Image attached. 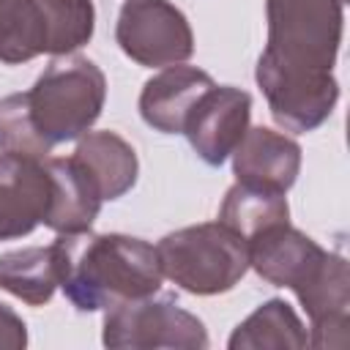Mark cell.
<instances>
[{
  "label": "cell",
  "mask_w": 350,
  "mask_h": 350,
  "mask_svg": "<svg viewBox=\"0 0 350 350\" xmlns=\"http://www.w3.org/2000/svg\"><path fill=\"white\" fill-rule=\"evenodd\" d=\"M60 287L79 312L109 309L120 301L153 295L161 287L156 246L131 235L60 232L55 238Z\"/></svg>",
  "instance_id": "obj_1"
},
{
  "label": "cell",
  "mask_w": 350,
  "mask_h": 350,
  "mask_svg": "<svg viewBox=\"0 0 350 350\" xmlns=\"http://www.w3.org/2000/svg\"><path fill=\"white\" fill-rule=\"evenodd\" d=\"M104 96L107 82L101 68L82 55L55 57L25 93L33 126L49 145L85 134L101 115Z\"/></svg>",
  "instance_id": "obj_2"
},
{
  "label": "cell",
  "mask_w": 350,
  "mask_h": 350,
  "mask_svg": "<svg viewBox=\"0 0 350 350\" xmlns=\"http://www.w3.org/2000/svg\"><path fill=\"white\" fill-rule=\"evenodd\" d=\"M156 252L161 273L197 295L224 293L249 271V243L221 221L170 232Z\"/></svg>",
  "instance_id": "obj_3"
},
{
  "label": "cell",
  "mask_w": 350,
  "mask_h": 350,
  "mask_svg": "<svg viewBox=\"0 0 350 350\" xmlns=\"http://www.w3.org/2000/svg\"><path fill=\"white\" fill-rule=\"evenodd\" d=\"M345 0H268L262 60L298 71H331L342 38Z\"/></svg>",
  "instance_id": "obj_4"
},
{
  "label": "cell",
  "mask_w": 350,
  "mask_h": 350,
  "mask_svg": "<svg viewBox=\"0 0 350 350\" xmlns=\"http://www.w3.org/2000/svg\"><path fill=\"white\" fill-rule=\"evenodd\" d=\"M107 347H205L208 334L202 323L183 312L172 298L153 301L131 298L107 309L104 317Z\"/></svg>",
  "instance_id": "obj_5"
},
{
  "label": "cell",
  "mask_w": 350,
  "mask_h": 350,
  "mask_svg": "<svg viewBox=\"0 0 350 350\" xmlns=\"http://www.w3.org/2000/svg\"><path fill=\"white\" fill-rule=\"evenodd\" d=\"M115 38L131 60L148 68L183 63L194 52V36L186 16L167 0H126Z\"/></svg>",
  "instance_id": "obj_6"
},
{
  "label": "cell",
  "mask_w": 350,
  "mask_h": 350,
  "mask_svg": "<svg viewBox=\"0 0 350 350\" xmlns=\"http://www.w3.org/2000/svg\"><path fill=\"white\" fill-rule=\"evenodd\" d=\"M257 82L268 98L273 120L290 131L317 129L339 98V88L331 71H298L273 66L260 57Z\"/></svg>",
  "instance_id": "obj_7"
},
{
  "label": "cell",
  "mask_w": 350,
  "mask_h": 350,
  "mask_svg": "<svg viewBox=\"0 0 350 350\" xmlns=\"http://www.w3.org/2000/svg\"><path fill=\"white\" fill-rule=\"evenodd\" d=\"M249 109H252V96L246 90L232 85H221V88L213 85L194 104L183 126V134L205 164L219 167L246 134Z\"/></svg>",
  "instance_id": "obj_8"
},
{
  "label": "cell",
  "mask_w": 350,
  "mask_h": 350,
  "mask_svg": "<svg viewBox=\"0 0 350 350\" xmlns=\"http://www.w3.org/2000/svg\"><path fill=\"white\" fill-rule=\"evenodd\" d=\"M49 172L44 161L0 150V241L27 235L49 208Z\"/></svg>",
  "instance_id": "obj_9"
},
{
  "label": "cell",
  "mask_w": 350,
  "mask_h": 350,
  "mask_svg": "<svg viewBox=\"0 0 350 350\" xmlns=\"http://www.w3.org/2000/svg\"><path fill=\"white\" fill-rule=\"evenodd\" d=\"M325 252L290 221L265 227L249 238V268L279 287H301L323 262Z\"/></svg>",
  "instance_id": "obj_10"
},
{
  "label": "cell",
  "mask_w": 350,
  "mask_h": 350,
  "mask_svg": "<svg viewBox=\"0 0 350 350\" xmlns=\"http://www.w3.org/2000/svg\"><path fill=\"white\" fill-rule=\"evenodd\" d=\"M232 170L238 183L268 189V191H287L301 170V148L284 134H276L265 126L246 129L241 142L235 145Z\"/></svg>",
  "instance_id": "obj_11"
},
{
  "label": "cell",
  "mask_w": 350,
  "mask_h": 350,
  "mask_svg": "<svg viewBox=\"0 0 350 350\" xmlns=\"http://www.w3.org/2000/svg\"><path fill=\"white\" fill-rule=\"evenodd\" d=\"M213 88V79L194 66H167L145 82L139 96V115L161 134H183L194 104Z\"/></svg>",
  "instance_id": "obj_12"
},
{
  "label": "cell",
  "mask_w": 350,
  "mask_h": 350,
  "mask_svg": "<svg viewBox=\"0 0 350 350\" xmlns=\"http://www.w3.org/2000/svg\"><path fill=\"white\" fill-rule=\"evenodd\" d=\"M44 167L49 172V186H52L44 224L49 230H55L57 235L90 230V224L98 216V208L104 202L93 175L74 156H68V159L46 156Z\"/></svg>",
  "instance_id": "obj_13"
},
{
  "label": "cell",
  "mask_w": 350,
  "mask_h": 350,
  "mask_svg": "<svg viewBox=\"0 0 350 350\" xmlns=\"http://www.w3.org/2000/svg\"><path fill=\"white\" fill-rule=\"evenodd\" d=\"M71 156L93 175L104 200L123 197L137 180V153L115 131H90Z\"/></svg>",
  "instance_id": "obj_14"
},
{
  "label": "cell",
  "mask_w": 350,
  "mask_h": 350,
  "mask_svg": "<svg viewBox=\"0 0 350 350\" xmlns=\"http://www.w3.org/2000/svg\"><path fill=\"white\" fill-rule=\"evenodd\" d=\"M0 287L27 301L30 306L46 304L55 287H60L55 243L27 246V249H14L0 254Z\"/></svg>",
  "instance_id": "obj_15"
},
{
  "label": "cell",
  "mask_w": 350,
  "mask_h": 350,
  "mask_svg": "<svg viewBox=\"0 0 350 350\" xmlns=\"http://www.w3.org/2000/svg\"><path fill=\"white\" fill-rule=\"evenodd\" d=\"M219 221L238 232L246 243L265 227L290 221V208L282 191H268L246 183H235L219 208Z\"/></svg>",
  "instance_id": "obj_16"
},
{
  "label": "cell",
  "mask_w": 350,
  "mask_h": 350,
  "mask_svg": "<svg viewBox=\"0 0 350 350\" xmlns=\"http://www.w3.org/2000/svg\"><path fill=\"white\" fill-rule=\"evenodd\" d=\"M49 55V33L41 0H0V60L22 63Z\"/></svg>",
  "instance_id": "obj_17"
},
{
  "label": "cell",
  "mask_w": 350,
  "mask_h": 350,
  "mask_svg": "<svg viewBox=\"0 0 350 350\" xmlns=\"http://www.w3.org/2000/svg\"><path fill=\"white\" fill-rule=\"evenodd\" d=\"M347 284H350V279H347L345 260L339 254L325 252L317 271L301 287H295V295L304 304L306 314L312 317V325H320L334 317H350L347 314V306H350Z\"/></svg>",
  "instance_id": "obj_18"
},
{
  "label": "cell",
  "mask_w": 350,
  "mask_h": 350,
  "mask_svg": "<svg viewBox=\"0 0 350 350\" xmlns=\"http://www.w3.org/2000/svg\"><path fill=\"white\" fill-rule=\"evenodd\" d=\"M304 325L290 309V304L273 298L249 314L238 331L230 336V347H304Z\"/></svg>",
  "instance_id": "obj_19"
},
{
  "label": "cell",
  "mask_w": 350,
  "mask_h": 350,
  "mask_svg": "<svg viewBox=\"0 0 350 350\" xmlns=\"http://www.w3.org/2000/svg\"><path fill=\"white\" fill-rule=\"evenodd\" d=\"M49 33V55H68L93 36L90 0H41Z\"/></svg>",
  "instance_id": "obj_20"
},
{
  "label": "cell",
  "mask_w": 350,
  "mask_h": 350,
  "mask_svg": "<svg viewBox=\"0 0 350 350\" xmlns=\"http://www.w3.org/2000/svg\"><path fill=\"white\" fill-rule=\"evenodd\" d=\"M0 150L38 161H44L52 150V145L33 126L25 93H14L0 101Z\"/></svg>",
  "instance_id": "obj_21"
},
{
  "label": "cell",
  "mask_w": 350,
  "mask_h": 350,
  "mask_svg": "<svg viewBox=\"0 0 350 350\" xmlns=\"http://www.w3.org/2000/svg\"><path fill=\"white\" fill-rule=\"evenodd\" d=\"M25 342H27L25 323L5 304H0V347H22Z\"/></svg>",
  "instance_id": "obj_22"
}]
</instances>
